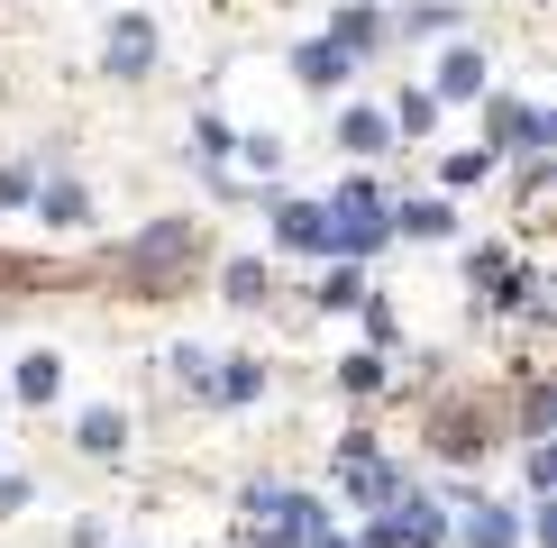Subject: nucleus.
I'll return each mask as SVG.
<instances>
[{
  "instance_id": "nucleus-16",
  "label": "nucleus",
  "mask_w": 557,
  "mask_h": 548,
  "mask_svg": "<svg viewBox=\"0 0 557 548\" xmlns=\"http://www.w3.org/2000/svg\"><path fill=\"white\" fill-rule=\"evenodd\" d=\"M393 220H403L411 238H448V201H403Z\"/></svg>"
},
{
  "instance_id": "nucleus-6",
  "label": "nucleus",
  "mask_w": 557,
  "mask_h": 548,
  "mask_svg": "<svg viewBox=\"0 0 557 548\" xmlns=\"http://www.w3.org/2000/svg\"><path fill=\"white\" fill-rule=\"evenodd\" d=\"M494 137H512V147H530V155H540L557 128L540 120V110H521V101H494Z\"/></svg>"
},
{
  "instance_id": "nucleus-14",
  "label": "nucleus",
  "mask_w": 557,
  "mask_h": 548,
  "mask_svg": "<svg viewBox=\"0 0 557 548\" xmlns=\"http://www.w3.org/2000/svg\"><path fill=\"white\" fill-rule=\"evenodd\" d=\"M18 394H28V402H55V394H64V365H55V357H18Z\"/></svg>"
},
{
  "instance_id": "nucleus-7",
  "label": "nucleus",
  "mask_w": 557,
  "mask_h": 548,
  "mask_svg": "<svg viewBox=\"0 0 557 548\" xmlns=\"http://www.w3.org/2000/svg\"><path fill=\"white\" fill-rule=\"evenodd\" d=\"M475 284H484V302H503V311L530 302V284H521V265H512V257H475Z\"/></svg>"
},
{
  "instance_id": "nucleus-20",
  "label": "nucleus",
  "mask_w": 557,
  "mask_h": 548,
  "mask_svg": "<svg viewBox=\"0 0 557 548\" xmlns=\"http://www.w3.org/2000/svg\"><path fill=\"white\" fill-rule=\"evenodd\" d=\"M37 211L46 220H83V192H74V183H55V192H37Z\"/></svg>"
},
{
  "instance_id": "nucleus-10",
  "label": "nucleus",
  "mask_w": 557,
  "mask_h": 548,
  "mask_svg": "<svg viewBox=\"0 0 557 548\" xmlns=\"http://www.w3.org/2000/svg\"><path fill=\"white\" fill-rule=\"evenodd\" d=\"M211 394H220V402H257V394H265V365H257V357H228V375H211Z\"/></svg>"
},
{
  "instance_id": "nucleus-1",
  "label": "nucleus",
  "mask_w": 557,
  "mask_h": 548,
  "mask_svg": "<svg viewBox=\"0 0 557 548\" xmlns=\"http://www.w3.org/2000/svg\"><path fill=\"white\" fill-rule=\"evenodd\" d=\"M193 257H201V220H156L147 238H128V247H120V284L137 292V302H165Z\"/></svg>"
},
{
  "instance_id": "nucleus-15",
  "label": "nucleus",
  "mask_w": 557,
  "mask_h": 548,
  "mask_svg": "<svg viewBox=\"0 0 557 548\" xmlns=\"http://www.w3.org/2000/svg\"><path fill=\"white\" fill-rule=\"evenodd\" d=\"M338 137H347L357 155H375L384 137H393V120H384V110H347V120H338Z\"/></svg>"
},
{
  "instance_id": "nucleus-4",
  "label": "nucleus",
  "mask_w": 557,
  "mask_h": 548,
  "mask_svg": "<svg viewBox=\"0 0 557 548\" xmlns=\"http://www.w3.org/2000/svg\"><path fill=\"white\" fill-rule=\"evenodd\" d=\"M448 539V512H438V502H421V494H393V521L366 548H438Z\"/></svg>"
},
{
  "instance_id": "nucleus-21",
  "label": "nucleus",
  "mask_w": 557,
  "mask_h": 548,
  "mask_svg": "<svg viewBox=\"0 0 557 548\" xmlns=\"http://www.w3.org/2000/svg\"><path fill=\"white\" fill-rule=\"evenodd\" d=\"M320 302H330V311H347V302H366V284H357V265H338V274H330V292H320Z\"/></svg>"
},
{
  "instance_id": "nucleus-12",
  "label": "nucleus",
  "mask_w": 557,
  "mask_h": 548,
  "mask_svg": "<svg viewBox=\"0 0 557 548\" xmlns=\"http://www.w3.org/2000/svg\"><path fill=\"white\" fill-rule=\"evenodd\" d=\"M347 64H357V55H347V46H330V37H320V46H301V64H293V74H301V83H338Z\"/></svg>"
},
{
  "instance_id": "nucleus-11",
  "label": "nucleus",
  "mask_w": 557,
  "mask_h": 548,
  "mask_svg": "<svg viewBox=\"0 0 557 548\" xmlns=\"http://www.w3.org/2000/svg\"><path fill=\"white\" fill-rule=\"evenodd\" d=\"M512 539H521L512 512H494V502H484V512H467V548H512Z\"/></svg>"
},
{
  "instance_id": "nucleus-19",
  "label": "nucleus",
  "mask_w": 557,
  "mask_h": 548,
  "mask_svg": "<svg viewBox=\"0 0 557 548\" xmlns=\"http://www.w3.org/2000/svg\"><path fill=\"white\" fill-rule=\"evenodd\" d=\"M330 46H347V55H366V46H375V18H366V10H347L338 28H330Z\"/></svg>"
},
{
  "instance_id": "nucleus-9",
  "label": "nucleus",
  "mask_w": 557,
  "mask_h": 548,
  "mask_svg": "<svg viewBox=\"0 0 557 548\" xmlns=\"http://www.w3.org/2000/svg\"><path fill=\"white\" fill-rule=\"evenodd\" d=\"M438 91H448V101H475V91H484V55H475V46H457V55L438 64Z\"/></svg>"
},
{
  "instance_id": "nucleus-18",
  "label": "nucleus",
  "mask_w": 557,
  "mask_h": 548,
  "mask_svg": "<svg viewBox=\"0 0 557 548\" xmlns=\"http://www.w3.org/2000/svg\"><path fill=\"white\" fill-rule=\"evenodd\" d=\"M228 302H265V265H257V257L228 265Z\"/></svg>"
},
{
  "instance_id": "nucleus-5",
  "label": "nucleus",
  "mask_w": 557,
  "mask_h": 548,
  "mask_svg": "<svg viewBox=\"0 0 557 548\" xmlns=\"http://www.w3.org/2000/svg\"><path fill=\"white\" fill-rule=\"evenodd\" d=\"M156 64V28L147 18H120V28H110V74H147Z\"/></svg>"
},
{
  "instance_id": "nucleus-3",
  "label": "nucleus",
  "mask_w": 557,
  "mask_h": 548,
  "mask_svg": "<svg viewBox=\"0 0 557 548\" xmlns=\"http://www.w3.org/2000/svg\"><path fill=\"white\" fill-rule=\"evenodd\" d=\"M247 512H257V548H301L320 531V502H301V494H247Z\"/></svg>"
},
{
  "instance_id": "nucleus-13",
  "label": "nucleus",
  "mask_w": 557,
  "mask_h": 548,
  "mask_svg": "<svg viewBox=\"0 0 557 548\" xmlns=\"http://www.w3.org/2000/svg\"><path fill=\"white\" fill-rule=\"evenodd\" d=\"M74 439H83L91 457H120V439H128V421H120V411H83V429H74Z\"/></svg>"
},
{
  "instance_id": "nucleus-8",
  "label": "nucleus",
  "mask_w": 557,
  "mask_h": 548,
  "mask_svg": "<svg viewBox=\"0 0 557 548\" xmlns=\"http://www.w3.org/2000/svg\"><path fill=\"white\" fill-rule=\"evenodd\" d=\"M274 228H284V247H330V220H320V201H284V211H274Z\"/></svg>"
},
{
  "instance_id": "nucleus-2",
  "label": "nucleus",
  "mask_w": 557,
  "mask_h": 548,
  "mask_svg": "<svg viewBox=\"0 0 557 548\" xmlns=\"http://www.w3.org/2000/svg\"><path fill=\"white\" fill-rule=\"evenodd\" d=\"M320 220H330V247H338V257H375L384 228H393V220H384V201L366 192V183H347V192H338Z\"/></svg>"
},
{
  "instance_id": "nucleus-17",
  "label": "nucleus",
  "mask_w": 557,
  "mask_h": 548,
  "mask_svg": "<svg viewBox=\"0 0 557 548\" xmlns=\"http://www.w3.org/2000/svg\"><path fill=\"white\" fill-rule=\"evenodd\" d=\"M228 147H238V137H228L220 120H193V155H201V165H211V174L228 165Z\"/></svg>"
}]
</instances>
